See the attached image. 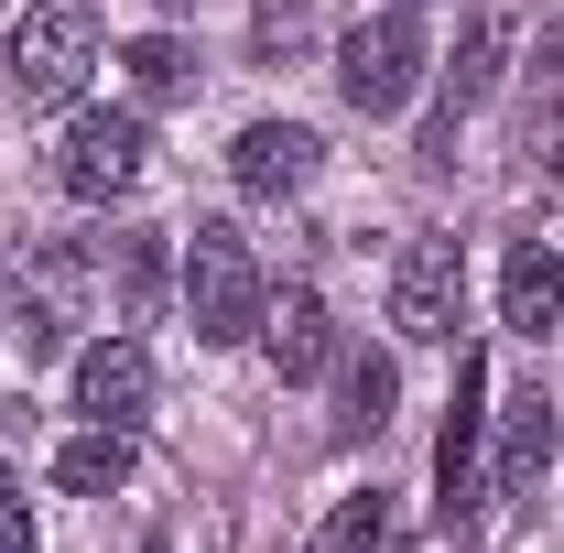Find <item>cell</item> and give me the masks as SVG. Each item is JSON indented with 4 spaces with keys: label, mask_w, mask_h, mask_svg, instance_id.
<instances>
[{
    "label": "cell",
    "mask_w": 564,
    "mask_h": 553,
    "mask_svg": "<svg viewBox=\"0 0 564 553\" xmlns=\"http://www.w3.org/2000/svg\"><path fill=\"white\" fill-rule=\"evenodd\" d=\"M98 44H109L98 0H22V22L0 44V87L22 109H76V87L98 76Z\"/></svg>",
    "instance_id": "6da1fadb"
},
{
    "label": "cell",
    "mask_w": 564,
    "mask_h": 553,
    "mask_svg": "<svg viewBox=\"0 0 564 553\" xmlns=\"http://www.w3.org/2000/svg\"><path fill=\"white\" fill-rule=\"evenodd\" d=\"M174 282H185V326H196V347H250L261 315H272V282H261L250 239H239L228 217H196V228H185Z\"/></svg>",
    "instance_id": "7a4b0ae2"
},
{
    "label": "cell",
    "mask_w": 564,
    "mask_h": 553,
    "mask_svg": "<svg viewBox=\"0 0 564 553\" xmlns=\"http://www.w3.org/2000/svg\"><path fill=\"white\" fill-rule=\"evenodd\" d=\"M423 22L413 11H369L337 33V98H348L358 120H391V109H413L423 98Z\"/></svg>",
    "instance_id": "3957f363"
},
{
    "label": "cell",
    "mask_w": 564,
    "mask_h": 553,
    "mask_svg": "<svg viewBox=\"0 0 564 553\" xmlns=\"http://www.w3.org/2000/svg\"><path fill=\"white\" fill-rule=\"evenodd\" d=\"M141 174H152V120H141V109H76V120H66V141H55V185H66L76 207L131 196Z\"/></svg>",
    "instance_id": "277c9868"
},
{
    "label": "cell",
    "mask_w": 564,
    "mask_h": 553,
    "mask_svg": "<svg viewBox=\"0 0 564 553\" xmlns=\"http://www.w3.org/2000/svg\"><path fill=\"white\" fill-rule=\"evenodd\" d=\"M478 445H489V358L456 347V402H445V434H434V510H445V532L478 521Z\"/></svg>",
    "instance_id": "5b68a950"
},
{
    "label": "cell",
    "mask_w": 564,
    "mask_h": 553,
    "mask_svg": "<svg viewBox=\"0 0 564 553\" xmlns=\"http://www.w3.org/2000/svg\"><path fill=\"white\" fill-rule=\"evenodd\" d=\"M456 315H467V261L456 239H413L391 261V337L402 347H456Z\"/></svg>",
    "instance_id": "8992f818"
},
{
    "label": "cell",
    "mask_w": 564,
    "mask_h": 553,
    "mask_svg": "<svg viewBox=\"0 0 564 553\" xmlns=\"http://www.w3.org/2000/svg\"><path fill=\"white\" fill-rule=\"evenodd\" d=\"M315 174H326V141L304 131V120H250V131L228 141V185H239V196H261V207L304 196Z\"/></svg>",
    "instance_id": "52a82bcc"
},
{
    "label": "cell",
    "mask_w": 564,
    "mask_h": 553,
    "mask_svg": "<svg viewBox=\"0 0 564 553\" xmlns=\"http://www.w3.org/2000/svg\"><path fill=\"white\" fill-rule=\"evenodd\" d=\"M66 282H76V261H33V272L0 282V337H11L22 369L66 358Z\"/></svg>",
    "instance_id": "ba28073f"
},
{
    "label": "cell",
    "mask_w": 564,
    "mask_h": 553,
    "mask_svg": "<svg viewBox=\"0 0 564 553\" xmlns=\"http://www.w3.org/2000/svg\"><path fill=\"white\" fill-rule=\"evenodd\" d=\"M76 413L87 423H141L152 413V358H141V337H87L76 347Z\"/></svg>",
    "instance_id": "9c48e42d"
},
{
    "label": "cell",
    "mask_w": 564,
    "mask_h": 553,
    "mask_svg": "<svg viewBox=\"0 0 564 553\" xmlns=\"http://www.w3.org/2000/svg\"><path fill=\"white\" fill-rule=\"evenodd\" d=\"M261 347H272V369H282V380H315V369L337 358L326 293H315V282H282V293H272V315H261Z\"/></svg>",
    "instance_id": "30bf717a"
},
{
    "label": "cell",
    "mask_w": 564,
    "mask_h": 553,
    "mask_svg": "<svg viewBox=\"0 0 564 553\" xmlns=\"http://www.w3.org/2000/svg\"><path fill=\"white\" fill-rule=\"evenodd\" d=\"M554 478V402H543V380L532 391H510V413H499V499H543Z\"/></svg>",
    "instance_id": "8fae6325"
},
{
    "label": "cell",
    "mask_w": 564,
    "mask_h": 553,
    "mask_svg": "<svg viewBox=\"0 0 564 553\" xmlns=\"http://www.w3.org/2000/svg\"><path fill=\"white\" fill-rule=\"evenodd\" d=\"M564 315V261L543 239H510V261H499V326L510 337H554Z\"/></svg>",
    "instance_id": "7c38bea8"
},
{
    "label": "cell",
    "mask_w": 564,
    "mask_h": 553,
    "mask_svg": "<svg viewBox=\"0 0 564 553\" xmlns=\"http://www.w3.org/2000/svg\"><path fill=\"white\" fill-rule=\"evenodd\" d=\"M499 76H510V11H478V22L456 33V66H445V109H434V120H467V109H489Z\"/></svg>",
    "instance_id": "4fadbf2b"
},
{
    "label": "cell",
    "mask_w": 564,
    "mask_h": 553,
    "mask_svg": "<svg viewBox=\"0 0 564 553\" xmlns=\"http://www.w3.org/2000/svg\"><path fill=\"white\" fill-rule=\"evenodd\" d=\"M55 488L66 499H120L131 488V423H87L55 445Z\"/></svg>",
    "instance_id": "5bb4252c"
},
{
    "label": "cell",
    "mask_w": 564,
    "mask_h": 553,
    "mask_svg": "<svg viewBox=\"0 0 564 553\" xmlns=\"http://www.w3.org/2000/svg\"><path fill=\"white\" fill-rule=\"evenodd\" d=\"M315 553H413V532H402V499H391V488H348V499L326 510Z\"/></svg>",
    "instance_id": "9a60e30c"
},
{
    "label": "cell",
    "mask_w": 564,
    "mask_h": 553,
    "mask_svg": "<svg viewBox=\"0 0 564 553\" xmlns=\"http://www.w3.org/2000/svg\"><path fill=\"white\" fill-rule=\"evenodd\" d=\"M98 282H120V326H131V315H152V282H163V239H152V228L109 239V250H98Z\"/></svg>",
    "instance_id": "2e32d148"
},
{
    "label": "cell",
    "mask_w": 564,
    "mask_h": 553,
    "mask_svg": "<svg viewBox=\"0 0 564 553\" xmlns=\"http://www.w3.org/2000/svg\"><path fill=\"white\" fill-rule=\"evenodd\" d=\"M391 402H402V380H391V358H380V347H358L348 358V413H337V434H380V423H391Z\"/></svg>",
    "instance_id": "e0dca14e"
},
{
    "label": "cell",
    "mask_w": 564,
    "mask_h": 553,
    "mask_svg": "<svg viewBox=\"0 0 564 553\" xmlns=\"http://www.w3.org/2000/svg\"><path fill=\"white\" fill-rule=\"evenodd\" d=\"M120 66H131V87L152 98V109H163V98H196V55H185L174 33H141V44L120 55Z\"/></svg>",
    "instance_id": "ac0fdd59"
},
{
    "label": "cell",
    "mask_w": 564,
    "mask_h": 553,
    "mask_svg": "<svg viewBox=\"0 0 564 553\" xmlns=\"http://www.w3.org/2000/svg\"><path fill=\"white\" fill-rule=\"evenodd\" d=\"M250 44H261V66H293V55L315 44V22H304V0H261V11H250Z\"/></svg>",
    "instance_id": "d6986e66"
},
{
    "label": "cell",
    "mask_w": 564,
    "mask_h": 553,
    "mask_svg": "<svg viewBox=\"0 0 564 553\" xmlns=\"http://www.w3.org/2000/svg\"><path fill=\"white\" fill-rule=\"evenodd\" d=\"M532 163H543V174H564V87L532 109Z\"/></svg>",
    "instance_id": "ffe728a7"
},
{
    "label": "cell",
    "mask_w": 564,
    "mask_h": 553,
    "mask_svg": "<svg viewBox=\"0 0 564 553\" xmlns=\"http://www.w3.org/2000/svg\"><path fill=\"white\" fill-rule=\"evenodd\" d=\"M0 553H44V543H33V510H22V488H0Z\"/></svg>",
    "instance_id": "44dd1931"
},
{
    "label": "cell",
    "mask_w": 564,
    "mask_h": 553,
    "mask_svg": "<svg viewBox=\"0 0 564 553\" xmlns=\"http://www.w3.org/2000/svg\"><path fill=\"white\" fill-rule=\"evenodd\" d=\"M391 11H423V0H391Z\"/></svg>",
    "instance_id": "7402d4cb"
},
{
    "label": "cell",
    "mask_w": 564,
    "mask_h": 553,
    "mask_svg": "<svg viewBox=\"0 0 564 553\" xmlns=\"http://www.w3.org/2000/svg\"><path fill=\"white\" fill-rule=\"evenodd\" d=\"M163 11H185V0H163Z\"/></svg>",
    "instance_id": "603a6c76"
},
{
    "label": "cell",
    "mask_w": 564,
    "mask_h": 553,
    "mask_svg": "<svg viewBox=\"0 0 564 553\" xmlns=\"http://www.w3.org/2000/svg\"><path fill=\"white\" fill-rule=\"evenodd\" d=\"M0 488H11V467H0Z\"/></svg>",
    "instance_id": "cb8c5ba5"
}]
</instances>
